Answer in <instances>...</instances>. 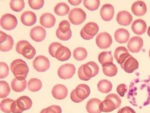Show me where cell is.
<instances>
[{
  "label": "cell",
  "mask_w": 150,
  "mask_h": 113,
  "mask_svg": "<svg viewBox=\"0 0 150 113\" xmlns=\"http://www.w3.org/2000/svg\"><path fill=\"white\" fill-rule=\"evenodd\" d=\"M99 67L96 63L90 61L82 65L78 70V77L82 81H89L98 75Z\"/></svg>",
  "instance_id": "obj_1"
},
{
  "label": "cell",
  "mask_w": 150,
  "mask_h": 113,
  "mask_svg": "<svg viewBox=\"0 0 150 113\" xmlns=\"http://www.w3.org/2000/svg\"><path fill=\"white\" fill-rule=\"evenodd\" d=\"M10 69L15 78L20 81L25 80L29 72V68L27 64L22 59L14 60L11 63Z\"/></svg>",
  "instance_id": "obj_2"
},
{
  "label": "cell",
  "mask_w": 150,
  "mask_h": 113,
  "mask_svg": "<svg viewBox=\"0 0 150 113\" xmlns=\"http://www.w3.org/2000/svg\"><path fill=\"white\" fill-rule=\"evenodd\" d=\"M121 104L120 97L116 94H110L100 105V109L102 112H110L118 108Z\"/></svg>",
  "instance_id": "obj_3"
},
{
  "label": "cell",
  "mask_w": 150,
  "mask_h": 113,
  "mask_svg": "<svg viewBox=\"0 0 150 113\" xmlns=\"http://www.w3.org/2000/svg\"><path fill=\"white\" fill-rule=\"evenodd\" d=\"M16 51L28 60L33 59L36 54L35 48L27 41H19L16 46Z\"/></svg>",
  "instance_id": "obj_4"
},
{
  "label": "cell",
  "mask_w": 150,
  "mask_h": 113,
  "mask_svg": "<svg viewBox=\"0 0 150 113\" xmlns=\"http://www.w3.org/2000/svg\"><path fill=\"white\" fill-rule=\"evenodd\" d=\"M99 30L98 25L95 22H89L86 23L81 31V36L84 40L89 41L97 34Z\"/></svg>",
  "instance_id": "obj_5"
},
{
  "label": "cell",
  "mask_w": 150,
  "mask_h": 113,
  "mask_svg": "<svg viewBox=\"0 0 150 113\" xmlns=\"http://www.w3.org/2000/svg\"><path fill=\"white\" fill-rule=\"evenodd\" d=\"M86 18V14L83 10L80 8L72 9L69 14V19L73 25H80Z\"/></svg>",
  "instance_id": "obj_6"
},
{
  "label": "cell",
  "mask_w": 150,
  "mask_h": 113,
  "mask_svg": "<svg viewBox=\"0 0 150 113\" xmlns=\"http://www.w3.org/2000/svg\"><path fill=\"white\" fill-rule=\"evenodd\" d=\"M1 27L7 31L15 29L18 25V19L13 15L7 14L3 15L0 20Z\"/></svg>",
  "instance_id": "obj_7"
},
{
  "label": "cell",
  "mask_w": 150,
  "mask_h": 113,
  "mask_svg": "<svg viewBox=\"0 0 150 113\" xmlns=\"http://www.w3.org/2000/svg\"><path fill=\"white\" fill-rule=\"evenodd\" d=\"M76 72L75 66L72 64L67 63L61 66L58 70V75L62 80H69L73 77Z\"/></svg>",
  "instance_id": "obj_8"
},
{
  "label": "cell",
  "mask_w": 150,
  "mask_h": 113,
  "mask_svg": "<svg viewBox=\"0 0 150 113\" xmlns=\"http://www.w3.org/2000/svg\"><path fill=\"white\" fill-rule=\"evenodd\" d=\"M33 65L35 70L39 72H44L50 68L49 59L43 55H39L35 57L33 61Z\"/></svg>",
  "instance_id": "obj_9"
},
{
  "label": "cell",
  "mask_w": 150,
  "mask_h": 113,
  "mask_svg": "<svg viewBox=\"0 0 150 113\" xmlns=\"http://www.w3.org/2000/svg\"><path fill=\"white\" fill-rule=\"evenodd\" d=\"M96 42L97 46L102 49L109 48L112 43V39L111 36L106 33L103 32L100 33L96 37Z\"/></svg>",
  "instance_id": "obj_10"
},
{
  "label": "cell",
  "mask_w": 150,
  "mask_h": 113,
  "mask_svg": "<svg viewBox=\"0 0 150 113\" xmlns=\"http://www.w3.org/2000/svg\"><path fill=\"white\" fill-rule=\"evenodd\" d=\"M120 66L125 72L131 73L138 69L139 63L136 58L130 55V56L126 60V61Z\"/></svg>",
  "instance_id": "obj_11"
},
{
  "label": "cell",
  "mask_w": 150,
  "mask_h": 113,
  "mask_svg": "<svg viewBox=\"0 0 150 113\" xmlns=\"http://www.w3.org/2000/svg\"><path fill=\"white\" fill-rule=\"evenodd\" d=\"M144 46V41L141 37L134 36L129 41L127 47L129 51L133 53H139Z\"/></svg>",
  "instance_id": "obj_12"
},
{
  "label": "cell",
  "mask_w": 150,
  "mask_h": 113,
  "mask_svg": "<svg viewBox=\"0 0 150 113\" xmlns=\"http://www.w3.org/2000/svg\"><path fill=\"white\" fill-rule=\"evenodd\" d=\"M30 35L31 38L34 41L40 42L45 40L46 36V31L43 27L36 26L31 29Z\"/></svg>",
  "instance_id": "obj_13"
},
{
  "label": "cell",
  "mask_w": 150,
  "mask_h": 113,
  "mask_svg": "<svg viewBox=\"0 0 150 113\" xmlns=\"http://www.w3.org/2000/svg\"><path fill=\"white\" fill-rule=\"evenodd\" d=\"M52 94L55 99L62 100L67 96L68 89L64 85L57 84L53 87Z\"/></svg>",
  "instance_id": "obj_14"
},
{
  "label": "cell",
  "mask_w": 150,
  "mask_h": 113,
  "mask_svg": "<svg viewBox=\"0 0 150 113\" xmlns=\"http://www.w3.org/2000/svg\"><path fill=\"white\" fill-rule=\"evenodd\" d=\"M100 16L103 21L106 22L110 21L114 16V6L109 4L103 5L100 9Z\"/></svg>",
  "instance_id": "obj_15"
},
{
  "label": "cell",
  "mask_w": 150,
  "mask_h": 113,
  "mask_svg": "<svg viewBox=\"0 0 150 113\" xmlns=\"http://www.w3.org/2000/svg\"><path fill=\"white\" fill-rule=\"evenodd\" d=\"M21 20L24 26L27 27L33 26L36 23L37 16L36 15L33 11H27L22 14Z\"/></svg>",
  "instance_id": "obj_16"
},
{
  "label": "cell",
  "mask_w": 150,
  "mask_h": 113,
  "mask_svg": "<svg viewBox=\"0 0 150 113\" xmlns=\"http://www.w3.org/2000/svg\"><path fill=\"white\" fill-rule=\"evenodd\" d=\"M117 22L122 26H128L133 21L132 15L127 11H121L118 12L117 15Z\"/></svg>",
  "instance_id": "obj_17"
},
{
  "label": "cell",
  "mask_w": 150,
  "mask_h": 113,
  "mask_svg": "<svg viewBox=\"0 0 150 113\" xmlns=\"http://www.w3.org/2000/svg\"><path fill=\"white\" fill-rule=\"evenodd\" d=\"M146 5L142 1H136L132 6V11L136 16H143L146 13Z\"/></svg>",
  "instance_id": "obj_18"
},
{
  "label": "cell",
  "mask_w": 150,
  "mask_h": 113,
  "mask_svg": "<svg viewBox=\"0 0 150 113\" xmlns=\"http://www.w3.org/2000/svg\"><path fill=\"white\" fill-rule=\"evenodd\" d=\"M130 56L128 50L124 46H119L116 48L114 53V57L118 63L121 65Z\"/></svg>",
  "instance_id": "obj_19"
},
{
  "label": "cell",
  "mask_w": 150,
  "mask_h": 113,
  "mask_svg": "<svg viewBox=\"0 0 150 113\" xmlns=\"http://www.w3.org/2000/svg\"><path fill=\"white\" fill-rule=\"evenodd\" d=\"M146 23L141 19L135 20L132 25L133 32L137 35H142L146 31Z\"/></svg>",
  "instance_id": "obj_20"
},
{
  "label": "cell",
  "mask_w": 150,
  "mask_h": 113,
  "mask_svg": "<svg viewBox=\"0 0 150 113\" xmlns=\"http://www.w3.org/2000/svg\"><path fill=\"white\" fill-rule=\"evenodd\" d=\"M56 22V19L55 16L49 13H46L43 14L40 18V23L43 27L49 28L53 27Z\"/></svg>",
  "instance_id": "obj_21"
},
{
  "label": "cell",
  "mask_w": 150,
  "mask_h": 113,
  "mask_svg": "<svg viewBox=\"0 0 150 113\" xmlns=\"http://www.w3.org/2000/svg\"><path fill=\"white\" fill-rule=\"evenodd\" d=\"M76 96L82 100H85L90 96V87L85 84H81L74 89Z\"/></svg>",
  "instance_id": "obj_22"
},
{
  "label": "cell",
  "mask_w": 150,
  "mask_h": 113,
  "mask_svg": "<svg viewBox=\"0 0 150 113\" xmlns=\"http://www.w3.org/2000/svg\"><path fill=\"white\" fill-rule=\"evenodd\" d=\"M101 100L97 98H93L89 100L86 105V109L88 113H101L100 109V105L101 104Z\"/></svg>",
  "instance_id": "obj_23"
},
{
  "label": "cell",
  "mask_w": 150,
  "mask_h": 113,
  "mask_svg": "<svg viewBox=\"0 0 150 113\" xmlns=\"http://www.w3.org/2000/svg\"><path fill=\"white\" fill-rule=\"evenodd\" d=\"M115 39L119 43H125L129 41L130 38L129 32L124 28L118 29L114 34Z\"/></svg>",
  "instance_id": "obj_24"
},
{
  "label": "cell",
  "mask_w": 150,
  "mask_h": 113,
  "mask_svg": "<svg viewBox=\"0 0 150 113\" xmlns=\"http://www.w3.org/2000/svg\"><path fill=\"white\" fill-rule=\"evenodd\" d=\"M71 55L70 50L68 48L62 45L57 50L55 58L59 61H65L70 59Z\"/></svg>",
  "instance_id": "obj_25"
},
{
  "label": "cell",
  "mask_w": 150,
  "mask_h": 113,
  "mask_svg": "<svg viewBox=\"0 0 150 113\" xmlns=\"http://www.w3.org/2000/svg\"><path fill=\"white\" fill-rule=\"evenodd\" d=\"M16 101L19 108L23 111L30 109L33 105L31 99L27 96H23L19 97Z\"/></svg>",
  "instance_id": "obj_26"
},
{
  "label": "cell",
  "mask_w": 150,
  "mask_h": 113,
  "mask_svg": "<svg viewBox=\"0 0 150 113\" xmlns=\"http://www.w3.org/2000/svg\"><path fill=\"white\" fill-rule=\"evenodd\" d=\"M103 72L106 76L112 77H114L117 74L118 68L113 63H109L102 66Z\"/></svg>",
  "instance_id": "obj_27"
},
{
  "label": "cell",
  "mask_w": 150,
  "mask_h": 113,
  "mask_svg": "<svg viewBox=\"0 0 150 113\" xmlns=\"http://www.w3.org/2000/svg\"><path fill=\"white\" fill-rule=\"evenodd\" d=\"M27 84L26 80L20 81L15 78L11 81V87L13 91L16 92H22L25 90Z\"/></svg>",
  "instance_id": "obj_28"
},
{
  "label": "cell",
  "mask_w": 150,
  "mask_h": 113,
  "mask_svg": "<svg viewBox=\"0 0 150 113\" xmlns=\"http://www.w3.org/2000/svg\"><path fill=\"white\" fill-rule=\"evenodd\" d=\"M54 12L59 16H64L70 13V7L66 3H59L55 6Z\"/></svg>",
  "instance_id": "obj_29"
},
{
  "label": "cell",
  "mask_w": 150,
  "mask_h": 113,
  "mask_svg": "<svg viewBox=\"0 0 150 113\" xmlns=\"http://www.w3.org/2000/svg\"><path fill=\"white\" fill-rule=\"evenodd\" d=\"M97 89L102 93H108L112 89V84L110 81L106 80L100 81L97 84Z\"/></svg>",
  "instance_id": "obj_30"
},
{
  "label": "cell",
  "mask_w": 150,
  "mask_h": 113,
  "mask_svg": "<svg viewBox=\"0 0 150 113\" xmlns=\"http://www.w3.org/2000/svg\"><path fill=\"white\" fill-rule=\"evenodd\" d=\"M28 89L33 92L39 91L42 87V81L37 78H31L28 82Z\"/></svg>",
  "instance_id": "obj_31"
},
{
  "label": "cell",
  "mask_w": 150,
  "mask_h": 113,
  "mask_svg": "<svg viewBox=\"0 0 150 113\" xmlns=\"http://www.w3.org/2000/svg\"><path fill=\"white\" fill-rule=\"evenodd\" d=\"M73 55L75 60L78 61H83L88 56V52L85 48L79 47L74 50Z\"/></svg>",
  "instance_id": "obj_32"
},
{
  "label": "cell",
  "mask_w": 150,
  "mask_h": 113,
  "mask_svg": "<svg viewBox=\"0 0 150 113\" xmlns=\"http://www.w3.org/2000/svg\"><path fill=\"white\" fill-rule=\"evenodd\" d=\"M98 59L100 63L102 66L106 63H113V57H112L110 51H104L98 55Z\"/></svg>",
  "instance_id": "obj_33"
},
{
  "label": "cell",
  "mask_w": 150,
  "mask_h": 113,
  "mask_svg": "<svg viewBox=\"0 0 150 113\" xmlns=\"http://www.w3.org/2000/svg\"><path fill=\"white\" fill-rule=\"evenodd\" d=\"M14 101V100L10 98L3 99L0 103L1 111L5 113H11V107Z\"/></svg>",
  "instance_id": "obj_34"
},
{
  "label": "cell",
  "mask_w": 150,
  "mask_h": 113,
  "mask_svg": "<svg viewBox=\"0 0 150 113\" xmlns=\"http://www.w3.org/2000/svg\"><path fill=\"white\" fill-rule=\"evenodd\" d=\"M14 41L12 37L8 35L7 39L0 45V50L2 52H7L10 51L13 48Z\"/></svg>",
  "instance_id": "obj_35"
},
{
  "label": "cell",
  "mask_w": 150,
  "mask_h": 113,
  "mask_svg": "<svg viewBox=\"0 0 150 113\" xmlns=\"http://www.w3.org/2000/svg\"><path fill=\"white\" fill-rule=\"evenodd\" d=\"M83 3L85 8L91 11L97 10L100 5V1L99 0H85Z\"/></svg>",
  "instance_id": "obj_36"
},
{
  "label": "cell",
  "mask_w": 150,
  "mask_h": 113,
  "mask_svg": "<svg viewBox=\"0 0 150 113\" xmlns=\"http://www.w3.org/2000/svg\"><path fill=\"white\" fill-rule=\"evenodd\" d=\"M10 6L12 10L16 12H19L24 9L25 2L23 0H13L10 1Z\"/></svg>",
  "instance_id": "obj_37"
},
{
  "label": "cell",
  "mask_w": 150,
  "mask_h": 113,
  "mask_svg": "<svg viewBox=\"0 0 150 113\" xmlns=\"http://www.w3.org/2000/svg\"><path fill=\"white\" fill-rule=\"evenodd\" d=\"M0 86H1L0 97L1 99H3L7 97L10 93V88L8 84L4 81H0Z\"/></svg>",
  "instance_id": "obj_38"
},
{
  "label": "cell",
  "mask_w": 150,
  "mask_h": 113,
  "mask_svg": "<svg viewBox=\"0 0 150 113\" xmlns=\"http://www.w3.org/2000/svg\"><path fill=\"white\" fill-rule=\"evenodd\" d=\"M45 1L43 0H29L28 4L32 9L39 10L43 7Z\"/></svg>",
  "instance_id": "obj_39"
},
{
  "label": "cell",
  "mask_w": 150,
  "mask_h": 113,
  "mask_svg": "<svg viewBox=\"0 0 150 113\" xmlns=\"http://www.w3.org/2000/svg\"><path fill=\"white\" fill-rule=\"evenodd\" d=\"M58 28L59 30V31L61 33L66 34V33H68L70 30H70V24L67 20L62 21L59 23Z\"/></svg>",
  "instance_id": "obj_40"
},
{
  "label": "cell",
  "mask_w": 150,
  "mask_h": 113,
  "mask_svg": "<svg viewBox=\"0 0 150 113\" xmlns=\"http://www.w3.org/2000/svg\"><path fill=\"white\" fill-rule=\"evenodd\" d=\"M40 113H62V109L59 106L54 105L42 109Z\"/></svg>",
  "instance_id": "obj_41"
},
{
  "label": "cell",
  "mask_w": 150,
  "mask_h": 113,
  "mask_svg": "<svg viewBox=\"0 0 150 113\" xmlns=\"http://www.w3.org/2000/svg\"><path fill=\"white\" fill-rule=\"evenodd\" d=\"M56 35H57V37H58V38L59 39H60L61 41H69L71 37V31L70 30L68 33H66V34H64L61 33L59 30L58 28L57 30V31H56Z\"/></svg>",
  "instance_id": "obj_42"
},
{
  "label": "cell",
  "mask_w": 150,
  "mask_h": 113,
  "mask_svg": "<svg viewBox=\"0 0 150 113\" xmlns=\"http://www.w3.org/2000/svg\"><path fill=\"white\" fill-rule=\"evenodd\" d=\"M0 67H1V73H0V78L4 79L7 77L9 73V69L7 65L4 62L0 63Z\"/></svg>",
  "instance_id": "obj_43"
},
{
  "label": "cell",
  "mask_w": 150,
  "mask_h": 113,
  "mask_svg": "<svg viewBox=\"0 0 150 113\" xmlns=\"http://www.w3.org/2000/svg\"><path fill=\"white\" fill-rule=\"evenodd\" d=\"M62 46V45L58 42H54L50 45L49 47V53L52 57L55 58L56 56V53L58 48Z\"/></svg>",
  "instance_id": "obj_44"
},
{
  "label": "cell",
  "mask_w": 150,
  "mask_h": 113,
  "mask_svg": "<svg viewBox=\"0 0 150 113\" xmlns=\"http://www.w3.org/2000/svg\"><path fill=\"white\" fill-rule=\"evenodd\" d=\"M127 91V87L126 84H121L117 87V92L121 97H124Z\"/></svg>",
  "instance_id": "obj_45"
},
{
  "label": "cell",
  "mask_w": 150,
  "mask_h": 113,
  "mask_svg": "<svg viewBox=\"0 0 150 113\" xmlns=\"http://www.w3.org/2000/svg\"><path fill=\"white\" fill-rule=\"evenodd\" d=\"M117 113H136V112L130 107H124L119 109Z\"/></svg>",
  "instance_id": "obj_46"
},
{
  "label": "cell",
  "mask_w": 150,
  "mask_h": 113,
  "mask_svg": "<svg viewBox=\"0 0 150 113\" xmlns=\"http://www.w3.org/2000/svg\"><path fill=\"white\" fill-rule=\"evenodd\" d=\"M70 98H71L72 101L75 103H79V102H81L82 101H83V100H82L81 99L78 98V97L76 96L74 90H73L71 92V93L70 94Z\"/></svg>",
  "instance_id": "obj_47"
},
{
  "label": "cell",
  "mask_w": 150,
  "mask_h": 113,
  "mask_svg": "<svg viewBox=\"0 0 150 113\" xmlns=\"http://www.w3.org/2000/svg\"><path fill=\"white\" fill-rule=\"evenodd\" d=\"M23 111L20 109L17 105L16 101L15 100L14 102L12 104L11 107V113H22Z\"/></svg>",
  "instance_id": "obj_48"
},
{
  "label": "cell",
  "mask_w": 150,
  "mask_h": 113,
  "mask_svg": "<svg viewBox=\"0 0 150 113\" xmlns=\"http://www.w3.org/2000/svg\"><path fill=\"white\" fill-rule=\"evenodd\" d=\"M8 34H6L3 31H0V43H3L7 38Z\"/></svg>",
  "instance_id": "obj_49"
},
{
  "label": "cell",
  "mask_w": 150,
  "mask_h": 113,
  "mask_svg": "<svg viewBox=\"0 0 150 113\" xmlns=\"http://www.w3.org/2000/svg\"><path fill=\"white\" fill-rule=\"evenodd\" d=\"M68 1L71 5H73V6H78L82 3V1H71V0H69Z\"/></svg>",
  "instance_id": "obj_50"
},
{
  "label": "cell",
  "mask_w": 150,
  "mask_h": 113,
  "mask_svg": "<svg viewBox=\"0 0 150 113\" xmlns=\"http://www.w3.org/2000/svg\"><path fill=\"white\" fill-rule=\"evenodd\" d=\"M147 33L148 34V36L150 37V27H149L148 29V31H147Z\"/></svg>",
  "instance_id": "obj_51"
},
{
  "label": "cell",
  "mask_w": 150,
  "mask_h": 113,
  "mask_svg": "<svg viewBox=\"0 0 150 113\" xmlns=\"http://www.w3.org/2000/svg\"><path fill=\"white\" fill-rule=\"evenodd\" d=\"M149 57L150 58V50H149Z\"/></svg>",
  "instance_id": "obj_52"
}]
</instances>
